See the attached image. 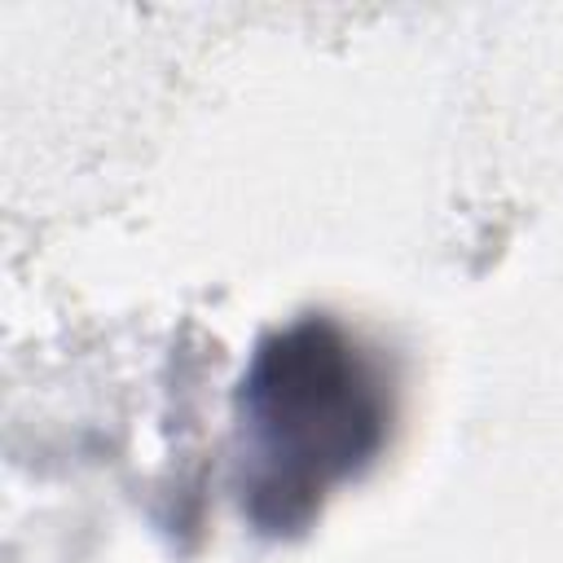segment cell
I'll return each mask as SVG.
<instances>
[{"instance_id":"obj_1","label":"cell","mask_w":563,"mask_h":563,"mask_svg":"<svg viewBox=\"0 0 563 563\" xmlns=\"http://www.w3.org/2000/svg\"><path fill=\"white\" fill-rule=\"evenodd\" d=\"M242 510L260 532H299L334 484L387 435L383 365L330 317H303L255 347L242 378Z\"/></svg>"}]
</instances>
